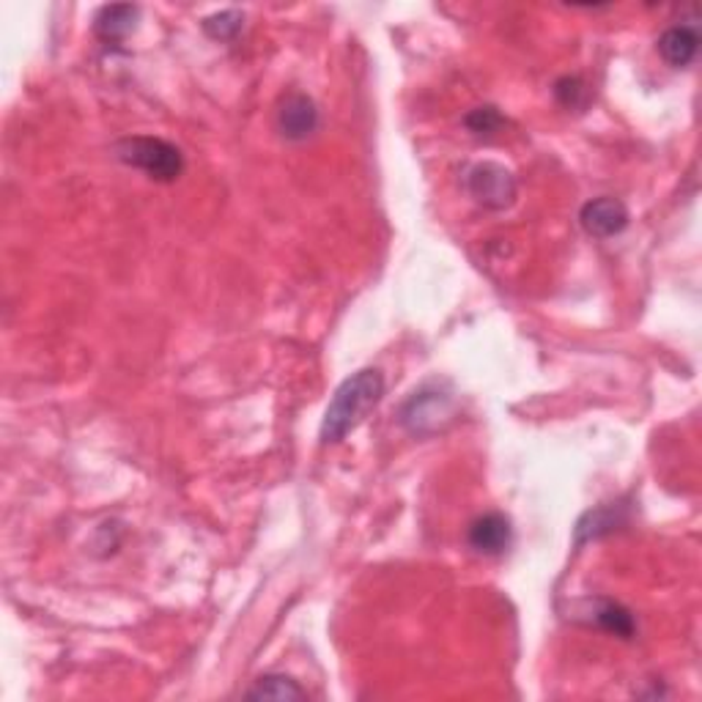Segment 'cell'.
I'll return each mask as SVG.
<instances>
[{
    "label": "cell",
    "instance_id": "obj_11",
    "mask_svg": "<svg viewBox=\"0 0 702 702\" xmlns=\"http://www.w3.org/2000/svg\"><path fill=\"white\" fill-rule=\"evenodd\" d=\"M592 618H596L598 629L609 631V634L620 637V640H631V637L637 634L634 615H631L629 609H626L623 603H618V601H609V598H598L596 612H592Z\"/></svg>",
    "mask_w": 702,
    "mask_h": 702
},
{
    "label": "cell",
    "instance_id": "obj_7",
    "mask_svg": "<svg viewBox=\"0 0 702 702\" xmlns=\"http://www.w3.org/2000/svg\"><path fill=\"white\" fill-rule=\"evenodd\" d=\"M510 540H514V527L510 519L503 514H486L481 519L472 522L469 527V546L477 555L497 557L508 551Z\"/></svg>",
    "mask_w": 702,
    "mask_h": 702
},
{
    "label": "cell",
    "instance_id": "obj_4",
    "mask_svg": "<svg viewBox=\"0 0 702 702\" xmlns=\"http://www.w3.org/2000/svg\"><path fill=\"white\" fill-rule=\"evenodd\" d=\"M453 414H456V406H453L451 395L442 393V390H420L401 410V423L412 434L429 436L445 423H451Z\"/></svg>",
    "mask_w": 702,
    "mask_h": 702
},
{
    "label": "cell",
    "instance_id": "obj_15",
    "mask_svg": "<svg viewBox=\"0 0 702 702\" xmlns=\"http://www.w3.org/2000/svg\"><path fill=\"white\" fill-rule=\"evenodd\" d=\"M464 124H467V130L472 132V135L492 137V135H497L499 130H503L505 118H503V113L497 111V107H475V111H472L469 116L464 118Z\"/></svg>",
    "mask_w": 702,
    "mask_h": 702
},
{
    "label": "cell",
    "instance_id": "obj_9",
    "mask_svg": "<svg viewBox=\"0 0 702 702\" xmlns=\"http://www.w3.org/2000/svg\"><path fill=\"white\" fill-rule=\"evenodd\" d=\"M659 55L672 69H686L689 63L698 59L700 37L694 25H672L659 37Z\"/></svg>",
    "mask_w": 702,
    "mask_h": 702
},
{
    "label": "cell",
    "instance_id": "obj_14",
    "mask_svg": "<svg viewBox=\"0 0 702 702\" xmlns=\"http://www.w3.org/2000/svg\"><path fill=\"white\" fill-rule=\"evenodd\" d=\"M555 94H557V100H560L562 107H568V111H577V113H582L587 107V102H590V89H587V85L579 78L557 80Z\"/></svg>",
    "mask_w": 702,
    "mask_h": 702
},
{
    "label": "cell",
    "instance_id": "obj_6",
    "mask_svg": "<svg viewBox=\"0 0 702 702\" xmlns=\"http://www.w3.org/2000/svg\"><path fill=\"white\" fill-rule=\"evenodd\" d=\"M629 220L631 215L629 209H626L623 200L609 198V195L587 200L582 211H579V223H582L585 231L596 236V239H612V236L623 234Z\"/></svg>",
    "mask_w": 702,
    "mask_h": 702
},
{
    "label": "cell",
    "instance_id": "obj_13",
    "mask_svg": "<svg viewBox=\"0 0 702 702\" xmlns=\"http://www.w3.org/2000/svg\"><path fill=\"white\" fill-rule=\"evenodd\" d=\"M241 22H245V14L241 11H220V14H211L204 20V31L206 37H211L215 42H231V39L239 37Z\"/></svg>",
    "mask_w": 702,
    "mask_h": 702
},
{
    "label": "cell",
    "instance_id": "obj_5",
    "mask_svg": "<svg viewBox=\"0 0 702 702\" xmlns=\"http://www.w3.org/2000/svg\"><path fill=\"white\" fill-rule=\"evenodd\" d=\"M319 107L302 91H291L289 96H283L278 111V130L286 141L302 143L308 137L316 135L319 130Z\"/></svg>",
    "mask_w": 702,
    "mask_h": 702
},
{
    "label": "cell",
    "instance_id": "obj_10",
    "mask_svg": "<svg viewBox=\"0 0 702 702\" xmlns=\"http://www.w3.org/2000/svg\"><path fill=\"white\" fill-rule=\"evenodd\" d=\"M137 17H141V9L130 3H116V6H102L94 17V33L102 39L105 44H118L135 31Z\"/></svg>",
    "mask_w": 702,
    "mask_h": 702
},
{
    "label": "cell",
    "instance_id": "obj_1",
    "mask_svg": "<svg viewBox=\"0 0 702 702\" xmlns=\"http://www.w3.org/2000/svg\"><path fill=\"white\" fill-rule=\"evenodd\" d=\"M384 399V373L379 368H362L351 373L347 382L335 390L324 420H321V445L343 442L362 420L368 417Z\"/></svg>",
    "mask_w": 702,
    "mask_h": 702
},
{
    "label": "cell",
    "instance_id": "obj_8",
    "mask_svg": "<svg viewBox=\"0 0 702 702\" xmlns=\"http://www.w3.org/2000/svg\"><path fill=\"white\" fill-rule=\"evenodd\" d=\"M629 525V508L623 503H607L598 505V508L587 510L582 519L577 522L574 529V540L577 546L590 544V540L603 538V535H612L615 529Z\"/></svg>",
    "mask_w": 702,
    "mask_h": 702
},
{
    "label": "cell",
    "instance_id": "obj_2",
    "mask_svg": "<svg viewBox=\"0 0 702 702\" xmlns=\"http://www.w3.org/2000/svg\"><path fill=\"white\" fill-rule=\"evenodd\" d=\"M116 157L130 168L143 171L154 182L171 184L184 174V154L163 137L135 135L116 143Z\"/></svg>",
    "mask_w": 702,
    "mask_h": 702
},
{
    "label": "cell",
    "instance_id": "obj_12",
    "mask_svg": "<svg viewBox=\"0 0 702 702\" xmlns=\"http://www.w3.org/2000/svg\"><path fill=\"white\" fill-rule=\"evenodd\" d=\"M247 698L252 700H304L308 692L299 686L297 681L289 675H278V672H269V675H261L252 689L247 692Z\"/></svg>",
    "mask_w": 702,
    "mask_h": 702
},
{
    "label": "cell",
    "instance_id": "obj_3",
    "mask_svg": "<svg viewBox=\"0 0 702 702\" xmlns=\"http://www.w3.org/2000/svg\"><path fill=\"white\" fill-rule=\"evenodd\" d=\"M467 189L483 209L492 211L510 209L519 195L516 176L499 163H477L467 174Z\"/></svg>",
    "mask_w": 702,
    "mask_h": 702
}]
</instances>
